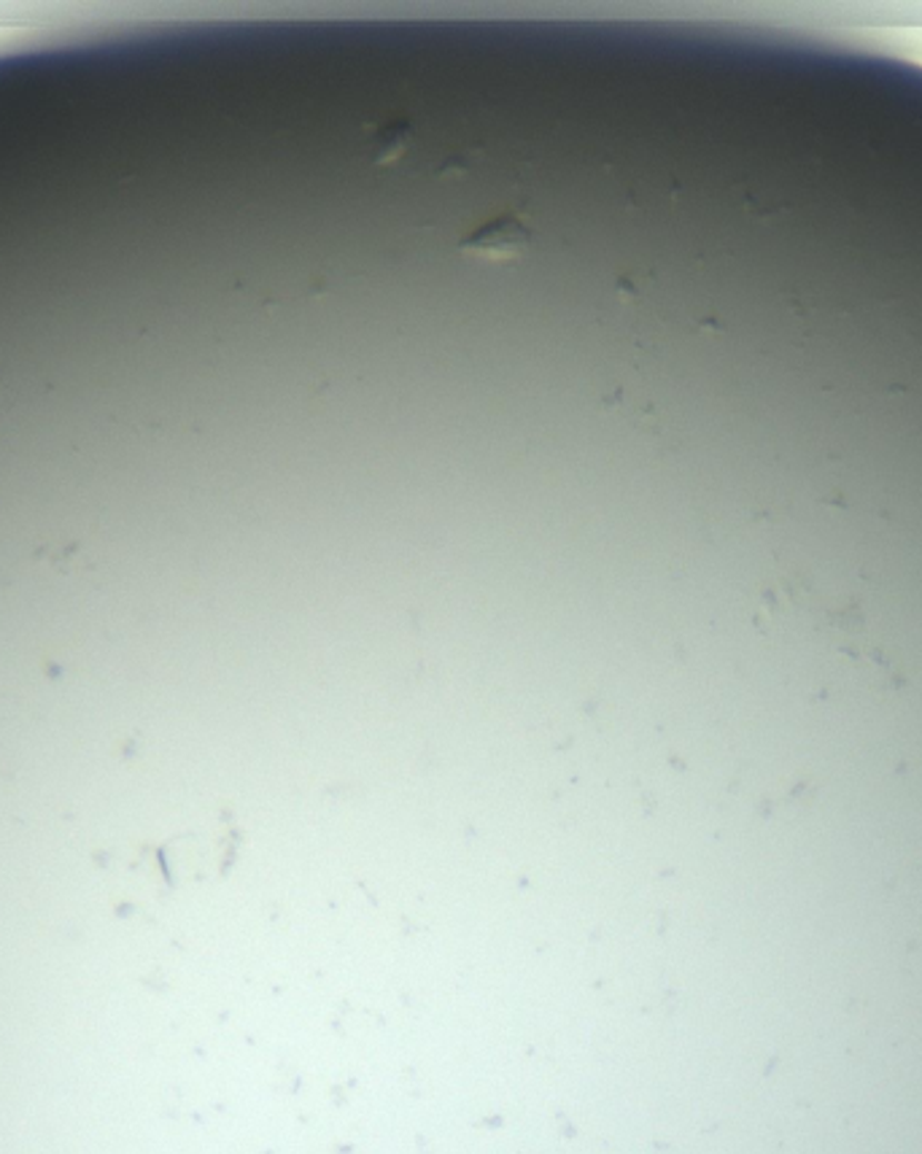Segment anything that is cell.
<instances>
[{"label":"cell","instance_id":"6da1fadb","mask_svg":"<svg viewBox=\"0 0 922 1154\" xmlns=\"http://www.w3.org/2000/svg\"><path fill=\"white\" fill-rule=\"evenodd\" d=\"M532 244V229L518 219V216L505 214L494 221L483 225L469 233L462 240V251L469 257L488 259V263H505L515 259L526 251Z\"/></svg>","mask_w":922,"mask_h":1154},{"label":"cell","instance_id":"7a4b0ae2","mask_svg":"<svg viewBox=\"0 0 922 1154\" xmlns=\"http://www.w3.org/2000/svg\"><path fill=\"white\" fill-rule=\"evenodd\" d=\"M413 144V125L408 119H394V122L380 125L373 132L370 146H367V157L375 165H391L408 151Z\"/></svg>","mask_w":922,"mask_h":1154}]
</instances>
